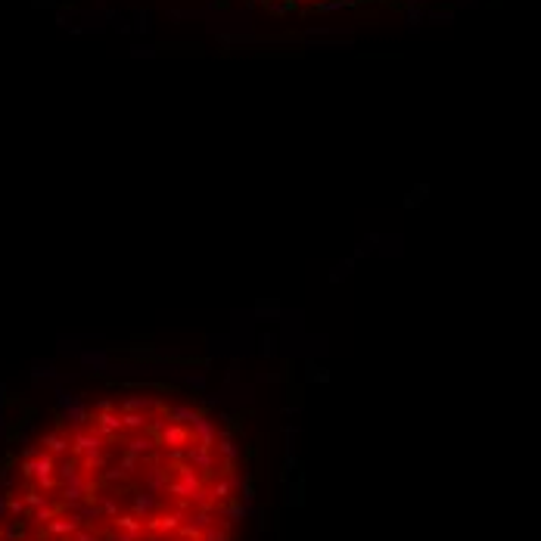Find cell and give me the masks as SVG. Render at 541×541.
I'll list each match as a JSON object with an SVG mask.
<instances>
[{
    "instance_id": "1",
    "label": "cell",
    "mask_w": 541,
    "mask_h": 541,
    "mask_svg": "<svg viewBox=\"0 0 541 541\" xmlns=\"http://www.w3.org/2000/svg\"><path fill=\"white\" fill-rule=\"evenodd\" d=\"M246 466L218 417L118 389L47 420L0 476V541H240Z\"/></svg>"
}]
</instances>
